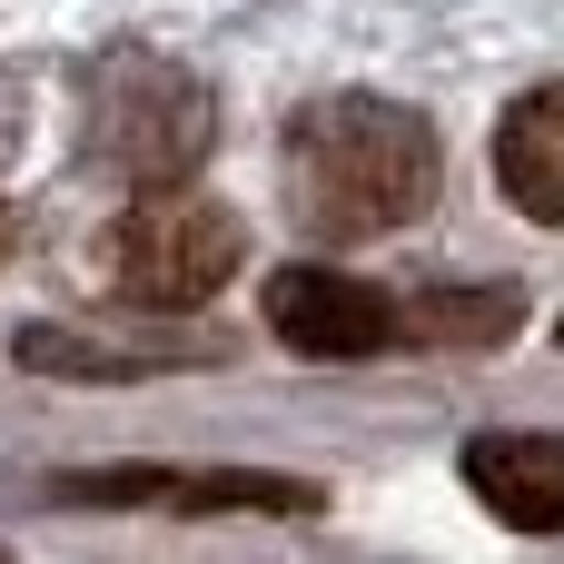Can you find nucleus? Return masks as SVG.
<instances>
[{
	"mask_svg": "<svg viewBox=\"0 0 564 564\" xmlns=\"http://www.w3.org/2000/svg\"><path fill=\"white\" fill-rule=\"evenodd\" d=\"M79 149L139 188H178L218 149V89L188 59L119 40V50L79 59Z\"/></svg>",
	"mask_w": 564,
	"mask_h": 564,
	"instance_id": "2",
	"label": "nucleus"
},
{
	"mask_svg": "<svg viewBox=\"0 0 564 564\" xmlns=\"http://www.w3.org/2000/svg\"><path fill=\"white\" fill-rule=\"evenodd\" d=\"M516 317H525L516 288H426V297H406V337H426V347H496V337H516Z\"/></svg>",
	"mask_w": 564,
	"mask_h": 564,
	"instance_id": "9",
	"label": "nucleus"
},
{
	"mask_svg": "<svg viewBox=\"0 0 564 564\" xmlns=\"http://www.w3.org/2000/svg\"><path fill=\"white\" fill-rule=\"evenodd\" d=\"M10 248H20V208L0 198V268H10Z\"/></svg>",
	"mask_w": 564,
	"mask_h": 564,
	"instance_id": "11",
	"label": "nucleus"
},
{
	"mask_svg": "<svg viewBox=\"0 0 564 564\" xmlns=\"http://www.w3.org/2000/svg\"><path fill=\"white\" fill-rule=\"evenodd\" d=\"M59 506H169V516H317L327 486L268 466H69L50 476Z\"/></svg>",
	"mask_w": 564,
	"mask_h": 564,
	"instance_id": "4",
	"label": "nucleus"
},
{
	"mask_svg": "<svg viewBox=\"0 0 564 564\" xmlns=\"http://www.w3.org/2000/svg\"><path fill=\"white\" fill-rule=\"evenodd\" d=\"M10 357L30 377H79V387H119V377H178V367H218L228 347L208 327H149V337H89V327H20Z\"/></svg>",
	"mask_w": 564,
	"mask_h": 564,
	"instance_id": "7",
	"label": "nucleus"
},
{
	"mask_svg": "<svg viewBox=\"0 0 564 564\" xmlns=\"http://www.w3.org/2000/svg\"><path fill=\"white\" fill-rule=\"evenodd\" d=\"M238 258H248V218L228 208V198H208V188H139L119 218H109V238H99V268H109V297H129V307H149V317H188V307H208L228 278H238Z\"/></svg>",
	"mask_w": 564,
	"mask_h": 564,
	"instance_id": "3",
	"label": "nucleus"
},
{
	"mask_svg": "<svg viewBox=\"0 0 564 564\" xmlns=\"http://www.w3.org/2000/svg\"><path fill=\"white\" fill-rule=\"evenodd\" d=\"M496 188H506L535 228H564V79L525 89V99L496 119Z\"/></svg>",
	"mask_w": 564,
	"mask_h": 564,
	"instance_id": "8",
	"label": "nucleus"
},
{
	"mask_svg": "<svg viewBox=\"0 0 564 564\" xmlns=\"http://www.w3.org/2000/svg\"><path fill=\"white\" fill-rule=\"evenodd\" d=\"M268 337L317 357V367H357V357H387L406 337V307L377 288V278H347V268H278L268 278Z\"/></svg>",
	"mask_w": 564,
	"mask_h": 564,
	"instance_id": "5",
	"label": "nucleus"
},
{
	"mask_svg": "<svg viewBox=\"0 0 564 564\" xmlns=\"http://www.w3.org/2000/svg\"><path fill=\"white\" fill-rule=\"evenodd\" d=\"M20 139H30V79H10V69H0V169L20 159Z\"/></svg>",
	"mask_w": 564,
	"mask_h": 564,
	"instance_id": "10",
	"label": "nucleus"
},
{
	"mask_svg": "<svg viewBox=\"0 0 564 564\" xmlns=\"http://www.w3.org/2000/svg\"><path fill=\"white\" fill-rule=\"evenodd\" d=\"M466 496L516 525V535H564V436L555 426H486L466 436Z\"/></svg>",
	"mask_w": 564,
	"mask_h": 564,
	"instance_id": "6",
	"label": "nucleus"
},
{
	"mask_svg": "<svg viewBox=\"0 0 564 564\" xmlns=\"http://www.w3.org/2000/svg\"><path fill=\"white\" fill-rule=\"evenodd\" d=\"M555 347H564V317H555Z\"/></svg>",
	"mask_w": 564,
	"mask_h": 564,
	"instance_id": "12",
	"label": "nucleus"
},
{
	"mask_svg": "<svg viewBox=\"0 0 564 564\" xmlns=\"http://www.w3.org/2000/svg\"><path fill=\"white\" fill-rule=\"evenodd\" d=\"M0 564H10V555H0Z\"/></svg>",
	"mask_w": 564,
	"mask_h": 564,
	"instance_id": "13",
	"label": "nucleus"
},
{
	"mask_svg": "<svg viewBox=\"0 0 564 564\" xmlns=\"http://www.w3.org/2000/svg\"><path fill=\"white\" fill-rule=\"evenodd\" d=\"M446 149L406 99L347 89V99H307L288 119V218L327 248H367L397 238L436 208Z\"/></svg>",
	"mask_w": 564,
	"mask_h": 564,
	"instance_id": "1",
	"label": "nucleus"
}]
</instances>
